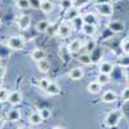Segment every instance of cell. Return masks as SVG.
<instances>
[{
  "instance_id": "1",
  "label": "cell",
  "mask_w": 129,
  "mask_h": 129,
  "mask_svg": "<svg viewBox=\"0 0 129 129\" xmlns=\"http://www.w3.org/2000/svg\"><path fill=\"white\" fill-rule=\"evenodd\" d=\"M121 117H123L121 111L112 110V111H110L109 114L106 115V117H105V125L109 126V128H114V126H116L117 124L120 123Z\"/></svg>"
},
{
  "instance_id": "2",
  "label": "cell",
  "mask_w": 129,
  "mask_h": 129,
  "mask_svg": "<svg viewBox=\"0 0 129 129\" xmlns=\"http://www.w3.org/2000/svg\"><path fill=\"white\" fill-rule=\"evenodd\" d=\"M7 45H8L10 49H12V50H22L23 47H25V40H23L22 36L14 35V36L8 38Z\"/></svg>"
},
{
  "instance_id": "3",
  "label": "cell",
  "mask_w": 129,
  "mask_h": 129,
  "mask_svg": "<svg viewBox=\"0 0 129 129\" xmlns=\"http://www.w3.org/2000/svg\"><path fill=\"white\" fill-rule=\"evenodd\" d=\"M95 9H97V12H98V14L103 16V17H111L114 14V7H112V4L110 2L97 4Z\"/></svg>"
},
{
  "instance_id": "4",
  "label": "cell",
  "mask_w": 129,
  "mask_h": 129,
  "mask_svg": "<svg viewBox=\"0 0 129 129\" xmlns=\"http://www.w3.org/2000/svg\"><path fill=\"white\" fill-rule=\"evenodd\" d=\"M57 34H58V36H61L62 39H66V38H69V36L72 34V27H71L67 22H62V23L58 26V28H57Z\"/></svg>"
},
{
  "instance_id": "5",
  "label": "cell",
  "mask_w": 129,
  "mask_h": 129,
  "mask_svg": "<svg viewBox=\"0 0 129 129\" xmlns=\"http://www.w3.org/2000/svg\"><path fill=\"white\" fill-rule=\"evenodd\" d=\"M21 102H22V93H21L19 90H14V92L9 93L8 103H10L12 106H18Z\"/></svg>"
},
{
  "instance_id": "6",
  "label": "cell",
  "mask_w": 129,
  "mask_h": 129,
  "mask_svg": "<svg viewBox=\"0 0 129 129\" xmlns=\"http://www.w3.org/2000/svg\"><path fill=\"white\" fill-rule=\"evenodd\" d=\"M17 26H18L19 30H22V31L27 30V28L31 26V18H30V16L22 14L21 17H18V19H17Z\"/></svg>"
},
{
  "instance_id": "7",
  "label": "cell",
  "mask_w": 129,
  "mask_h": 129,
  "mask_svg": "<svg viewBox=\"0 0 129 129\" xmlns=\"http://www.w3.org/2000/svg\"><path fill=\"white\" fill-rule=\"evenodd\" d=\"M69 76H70L71 80H75V81L83 79V76H84V69L83 67H74V69H71L70 72H69Z\"/></svg>"
},
{
  "instance_id": "8",
  "label": "cell",
  "mask_w": 129,
  "mask_h": 129,
  "mask_svg": "<svg viewBox=\"0 0 129 129\" xmlns=\"http://www.w3.org/2000/svg\"><path fill=\"white\" fill-rule=\"evenodd\" d=\"M40 10L44 14H50L53 10H54V3L50 2V0H41Z\"/></svg>"
},
{
  "instance_id": "9",
  "label": "cell",
  "mask_w": 129,
  "mask_h": 129,
  "mask_svg": "<svg viewBox=\"0 0 129 129\" xmlns=\"http://www.w3.org/2000/svg\"><path fill=\"white\" fill-rule=\"evenodd\" d=\"M79 16H80V9L75 8V7H71V8L66 9V12H64V18H66L67 21H74Z\"/></svg>"
},
{
  "instance_id": "10",
  "label": "cell",
  "mask_w": 129,
  "mask_h": 129,
  "mask_svg": "<svg viewBox=\"0 0 129 129\" xmlns=\"http://www.w3.org/2000/svg\"><path fill=\"white\" fill-rule=\"evenodd\" d=\"M117 100V94L114 90H106L102 94V102L105 103H114Z\"/></svg>"
},
{
  "instance_id": "11",
  "label": "cell",
  "mask_w": 129,
  "mask_h": 129,
  "mask_svg": "<svg viewBox=\"0 0 129 129\" xmlns=\"http://www.w3.org/2000/svg\"><path fill=\"white\" fill-rule=\"evenodd\" d=\"M21 119V111L18 109H12L7 112V120L10 123H16Z\"/></svg>"
},
{
  "instance_id": "12",
  "label": "cell",
  "mask_w": 129,
  "mask_h": 129,
  "mask_svg": "<svg viewBox=\"0 0 129 129\" xmlns=\"http://www.w3.org/2000/svg\"><path fill=\"white\" fill-rule=\"evenodd\" d=\"M47 57V53L44 49H41V48H36L31 52V59H34L35 62L40 61V59H44Z\"/></svg>"
},
{
  "instance_id": "13",
  "label": "cell",
  "mask_w": 129,
  "mask_h": 129,
  "mask_svg": "<svg viewBox=\"0 0 129 129\" xmlns=\"http://www.w3.org/2000/svg\"><path fill=\"white\" fill-rule=\"evenodd\" d=\"M81 47H83L81 40H79V39H74V40L70 43V44H69L67 50H69V53H78V52L81 49Z\"/></svg>"
},
{
  "instance_id": "14",
  "label": "cell",
  "mask_w": 129,
  "mask_h": 129,
  "mask_svg": "<svg viewBox=\"0 0 129 129\" xmlns=\"http://www.w3.org/2000/svg\"><path fill=\"white\" fill-rule=\"evenodd\" d=\"M87 89H88V92L92 93V94H98V93H101V90H102V85L97 81V80H94V81H90V83L87 85Z\"/></svg>"
},
{
  "instance_id": "15",
  "label": "cell",
  "mask_w": 129,
  "mask_h": 129,
  "mask_svg": "<svg viewBox=\"0 0 129 129\" xmlns=\"http://www.w3.org/2000/svg\"><path fill=\"white\" fill-rule=\"evenodd\" d=\"M36 69H38L40 72H43V74H47V72L49 71V69H50V63H49V61H47L45 58H44V59H40V61L36 62Z\"/></svg>"
},
{
  "instance_id": "16",
  "label": "cell",
  "mask_w": 129,
  "mask_h": 129,
  "mask_svg": "<svg viewBox=\"0 0 129 129\" xmlns=\"http://www.w3.org/2000/svg\"><path fill=\"white\" fill-rule=\"evenodd\" d=\"M98 70H100V72H102V74H109V75H111V72L114 71V64H112L111 62L105 61V62H102V63L100 64Z\"/></svg>"
},
{
  "instance_id": "17",
  "label": "cell",
  "mask_w": 129,
  "mask_h": 129,
  "mask_svg": "<svg viewBox=\"0 0 129 129\" xmlns=\"http://www.w3.org/2000/svg\"><path fill=\"white\" fill-rule=\"evenodd\" d=\"M81 31H83V34H84V35H87V36H93V35L95 34V31H97V27H95V25L84 23Z\"/></svg>"
},
{
  "instance_id": "18",
  "label": "cell",
  "mask_w": 129,
  "mask_h": 129,
  "mask_svg": "<svg viewBox=\"0 0 129 129\" xmlns=\"http://www.w3.org/2000/svg\"><path fill=\"white\" fill-rule=\"evenodd\" d=\"M83 21H84V23H90V25H97V16L92 12H88V13H84L83 16Z\"/></svg>"
},
{
  "instance_id": "19",
  "label": "cell",
  "mask_w": 129,
  "mask_h": 129,
  "mask_svg": "<svg viewBox=\"0 0 129 129\" xmlns=\"http://www.w3.org/2000/svg\"><path fill=\"white\" fill-rule=\"evenodd\" d=\"M28 121H30L31 125L36 126V125H39V124L43 123V117H41V115L39 112H32L30 115V117H28Z\"/></svg>"
},
{
  "instance_id": "20",
  "label": "cell",
  "mask_w": 129,
  "mask_h": 129,
  "mask_svg": "<svg viewBox=\"0 0 129 129\" xmlns=\"http://www.w3.org/2000/svg\"><path fill=\"white\" fill-rule=\"evenodd\" d=\"M45 92H47L49 95H57V94H59L61 88L58 87V84H56V83L50 81V84L48 85V88L45 89Z\"/></svg>"
},
{
  "instance_id": "21",
  "label": "cell",
  "mask_w": 129,
  "mask_h": 129,
  "mask_svg": "<svg viewBox=\"0 0 129 129\" xmlns=\"http://www.w3.org/2000/svg\"><path fill=\"white\" fill-rule=\"evenodd\" d=\"M79 62L81 64H84V66H89V64H92V57H90V53H83V54L79 56Z\"/></svg>"
},
{
  "instance_id": "22",
  "label": "cell",
  "mask_w": 129,
  "mask_h": 129,
  "mask_svg": "<svg viewBox=\"0 0 129 129\" xmlns=\"http://www.w3.org/2000/svg\"><path fill=\"white\" fill-rule=\"evenodd\" d=\"M49 27H50V25H49L48 21L41 19V21H39L38 25H36V31H38V32H41V34H43V32H47Z\"/></svg>"
},
{
  "instance_id": "23",
  "label": "cell",
  "mask_w": 129,
  "mask_h": 129,
  "mask_svg": "<svg viewBox=\"0 0 129 129\" xmlns=\"http://www.w3.org/2000/svg\"><path fill=\"white\" fill-rule=\"evenodd\" d=\"M97 81H98L102 87H103V85H107V84L111 81V78H110L109 74H102V72H100V74H98V78H97Z\"/></svg>"
},
{
  "instance_id": "24",
  "label": "cell",
  "mask_w": 129,
  "mask_h": 129,
  "mask_svg": "<svg viewBox=\"0 0 129 129\" xmlns=\"http://www.w3.org/2000/svg\"><path fill=\"white\" fill-rule=\"evenodd\" d=\"M95 48H97V43H95V40H93V39L88 40L87 43H85V45H84V49L87 50V53H92V52H94Z\"/></svg>"
},
{
  "instance_id": "25",
  "label": "cell",
  "mask_w": 129,
  "mask_h": 129,
  "mask_svg": "<svg viewBox=\"0 0 129 129\" xmlns=\"http://www.w3.org/2000/svg\"><path fill=\"white\" fill-rule=\"evenodd\" d=\"M109 27H110L112 31H115V32H119V31H123L124 25H123L121 22H119V21H112V22L109 25Z\"/></svg>"
},
{
  "instance_id": "26",
  "label": "cell",
  "mask_w": 129,
  "mask_h": 129,
  "mask_svg": "<svg viewBox=\"0 0 129 129\" xmlns=\"http://www.w3.org/2000/svg\"><path fill=\"white\" fill-rule=\"evenodd\" d=\"M17 8L18 9H22V10H25V9H28V8H31V5H30V0H17Z\"/></svg>"
},
{
  "instance_id": "27",
  "label": "cell",
  "mask_w": 129,
  "mask_h": 129,
  "mask_svg": "<svg viewBox=\"0 0 129 129\" xmlns=\"http://www.w3.org/2000/svg\"><path fill=\"white\" fill-rule=\"evenodd\" d=\"M74 26H72V28H75V30H81L83 28V25H84V21H83V17L81 16H79L78 18H75L74 21Z\"/></svg>"
},
{
  "instance_id": "28",
  "label": "cell",
  "mask_w": 129,
  "mask_h": 129,
  "mask_svg": "<svg viewBox=\"0 0 129 129\" xmlns=\"http://www.w3.org/2000/svg\"><path fill=\"white\" fill-rule=\"evenodd\" d=\"M49 84H50V80H49V79H47V78L40 79V80H39V83H38L39 88H40V89H43V90H45V89L48 88V85H49Z\"/></svg>"
},
{
  "instance_id": "29",
  "label": "cell",
  "mask_w": 129,
  "mask_h": 129,
  "mask_svg": "<svg viewBox=\"0 0 129 129\" xmlns=\"http://www.w3.org/2000/svg\"><path fill=\"white\" fill-rule=\"evenodd\" d=\"M8 97H9V92H8V89H5V88H0V102H5V101H8Z\"/></svg>"
},
{
  "instance_id": "30",
  "label": "cell",
  "mask_w": 129,
  "mask_h": 129,
  "mask_svg": "<svg viewBox=\"0 0 129 129\" xmlns=\"http://www.w3.org/2000/svg\"><path fill=\"white\" fill-rule=\"evenodd\" d=\"M39 114L41 115L43 120H48V119H50V116H52V112H50L49 109H43V110L39 111Z\"/></svg>"
},
{
  "instance_id": "31",
  "label": "cell",
  "mask_w": 129,
  "mask_h": 129,
  "mask_svg": "<svg viewBox=\"0 0 129 129\" xmlns=\"http://www.w3.org/2000/svg\"><path fill=\"white\" fill-rule=\"evenodd\" d=\"M88 3H89V0H74V7L81 9L83 7H85Z\"/></svg>"
},
{
  "instance_id": "32",
  "label": "cell",
  "mask_w": 129,
  "mask_h": 129,
  "mask_svg": "<svg viewBox=\"0 0 129 129\" xmlns=\"http://www.w3.org/2000/svg\"><path fill=\"white\" fill-rule=\"evenodd\" d=\"M121 49L124 54H129V39H124L121 41Z\"/></svg>"
},
{
  "instance_id": "33",
  "label": "cell",
  "mask_w": 129,
  "mask_h": 129,
  "mask_svg": "<svg viewBox=\"0 0 129 129\" xmlns=\"http://www.w3.org/2000/svg\"><path fill=\"white\" fill-rule=\"evenodd\" d=\"M61 7L64 9H69L71 7H74V0H62L61 2Z\"/></svg>"
},
{
  "instance_id": "34",
  "label": "cell",
  "mask_w": 129,
  "mask_h": 129,
  "mask_svg": "<svg viewBox=\"0 0 129 129\" xmlns=\"http://www.w3.org/2000/svg\"><path fill=\"white\" fill-rule=\"evenodd\" d=\"M121 100L123 101H129V87H126V88H124L123 89V92H121Z\"/></svg>"
},
{
  "instance_id": "35",
  "label": "cell",
  "mask_w": 129,
  "mask_h": 129,
  "mask_svg": "<svg viewBox=\"0 0 129 129\" xmlns=\"http://www.w3.org/2000/svg\"><path fill=\"white\" fill-rule=\"evenodd\" d=\"M40 4H41V0H30V5H31L32 9L40 8Z\"/></svg>"
},
{
  "instance_id": "36",
  "label": "cell",
  "mask_w": 129,
  "mask_h": 129,
  "mask_svg": "<svg viewBox=\"0 0 129 129\" xmlns=\"http://www.w3.org/2000/svg\"><path fill=\"white\" fill-rule=\"evenodd\" d=\"M5 74H7L5 66H0V79H3V78L5 76Z\"/></svg>"
},
{
  "instance_id": "37",
  "label": "cell",
  "mask_w": 129,
  "mask_h": 129,
  "mask_svg": "<svg viewBox=\"0 0 129 129\" xmlns=\"http://www.w3.org/2000/svg\"><path fill=\"white\" fill-rule=\"evenodd\" d=\"M4 125H5L4 119H3V117H0V129H3V128H4Z\"/></svg>"
},
{
  "instance_id": "38",
  "label": "cell",
  "mask_w": 129,
  "mask_h": 129,
  "mask_svg": "<svg viewBox=\"0 0 129 129\" xmlns=\"http://www.w3.org/2000/svg\"><path fill=\"white\" fill-rule=\"evenodd\" d=\"M52 129H64V128H62V126H59V125H57V126H53Z\"/></svg>"
},
{
  "instance_id": "39",
  "label": "cell",
  "mask_w": 129,
  "mask_h": 129,
  "mask_svg": "<svg viewBox=\"0 0 129 129\" xmlns=\"http://www.w3.org/2000/svg\"><path fill=\"white\" fill-rule=\"evenodd\" d=\"M2 85H3V79H0V88H2Z\"/></svg>"
},
{
  "instance_id": "40",
  "label": "cell",
  "mask_w": 129,
  "mask_h": 129,
  "mask_svg": "<svg viewBox=\"0 0 129 129\" xmlns=\"http://www.w3.org/2000/svg\"><path fill=\"white\" fill-rule=\"evenodd\" d=\"M112 2H115V3H116V2H121V0H112Z\"/></svg>"
},
{
  "instance_id": "41",
  "label": "cell",
  "mask_w": 129,
  "mask_h": 129,
  "mask_svg": "<svg viewBox=\"0 0 129 129\" xmlns=\"http://www.w3.org/2000/svg\"><path fill=\"white\" fill-rule=\"evenodd\" d=\"M19 129H25V128H19Z\"/></svg>"
},
{
  "instance_id": "42",
  "label": "cell",
  "mask_w": 129,
  "mask_h": 129,
  "mask_svg": "<svg viewBox=\"0 0 129 129\" xmlns=\"http://www.w3.org/2000/svg\"><path fill=\"white\" fill-rule=\"evenodd\" d=\"M128 56H129V54H128Z\"/></svg>"
}]
</instances>
